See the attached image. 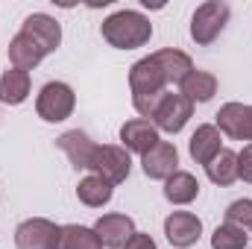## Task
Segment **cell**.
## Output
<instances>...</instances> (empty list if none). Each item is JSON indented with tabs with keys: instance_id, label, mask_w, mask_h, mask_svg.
<instances>
[{
	"instance_id": "ffe728a7",
	"label": "cell",
	"mask_w": 252,
	"mask_h": 249,
	"mask_svg": "<svg viewBox=\"0 0 252 249\" xmlns=\"http://www.w3.org/2000/svg\"><path fill=\"white\" fill-rule=\"evenodd\" d=\"M182 88V97H188L190 103H208L214 94H217V76L208 73V70H190V76L179 85Z\"/></svg>"
},
{
	"instance_id": "d6986e66",
	"label": "cell",
	"mask_w": 252,
	"mask_h": 249,
	"mask_svg": "<svg viewBox=\"0 0 252 249\" xmlns=\"http://www.w3.org/2000/svg\"><path fill=\"white\" fill-rule=\"evenodd\" d=\"M199 196V182L188 170H176L170 179H164V199L173 205H188Z\"/></svg>"
},
{
	"instance_id": "5b68a950",
	"label": "cell",
	"mask_w": 252,
	"mask_h": 249,
	"mask_svg": "<svg viewBox=\"0 0 252 249\" xmlns=\"http://www.w3.org/2000/svg\"><path fill=\"white\" fill-rule=\"evenodd\" d=\"M129 170H132V158L124 147L118 144H103L94 150V158H91V173L106 179L109 185H121L129 179Z\"/></svg>"
},
{
	"instance_id": "484cf974",
	"label": "cell",
	"mask_w": 252,
	"mask_h": 249,
	"mask_svg": "<svg viewBox=\"0 0 252 249\" xmlns=\"http://www.w3.org/2000/svg\"><path fill=\"white\" fill-rule=\"evenodd\" d=\"M238 179H244V182L252 185V144H247L238 153Z\"/></svg>"
},
{
	"instance_id": "e0dca14e",
	"label": "cell",
	"mask_w": 252,
	"mask_h": 249,
	"mask_svg": "<svg viewBox=\"0 0 252 249\" xmlns=\"http://www.w3.org/2000/svg\"><path fill=\"white\" fill-rule=\"evenodd\" d=\"M247 124H250V106L244 103H226L217 112V129L223 135H229L232 141H244L247 138Z\"/></svg>"
},
{
	"instance_id": "d4e9b609",
	"label": "cell",
	"mask_w": 252,
	"mask_h": 249,
	"mask_svg": "<svg viewBox=\"0 0 252 249\" xmlns=\"http://www.w3.org/2000/svg\"><path fill=\"white\" fill-rule=\"evenodd\" d=\"M226 223L250 232L252 229V199H235L229 208H226Z\"/></svg>"
},
{
	"instance_id": "8992f818",
	"label": "cell",
	"mask_w": 252,
	"mask_h": 249,
	"mask_svg": "<svg viewBox=\"0 0 252 249\" xmlns=\"http://www.w3.org/2000/svg\"><path fill=\"white\" fill-rule=\"evenodd\" d=\"M59 229L47 217H30L15 229V247L18 249H56L59 244Z\"/></svg>"
},
{
	"instance_id": "7c38bea8",
	"label": "cell",
	"mask_w": 252,
	"mask_h": 249,
	"mask_svg": "<svg viewBox=\"0 0 252 249\" xmlns=\"http://www.w3.org/2000/svg\"><path fill=\"white\" fill-rule=\"evenodd\" d=\"M121 141H124V150L126 153H150L161 138H158V129L153 121H144V118H135V121H126L121 126Z\"/></svg>"
},
{
	"instance_id": "603a6c76",
	"label": "cell",
	"mask_w": 252,
	"mask_h": 249,
	"mask_svg": "<svg viewBox=\"0 0 252 249\" xmlns=\"http://www.w3.org/2000/svg\"><path fill=\"white\" fill-rule=\"evenodd\" d=\"M56 249H103V244L94 235V229L67 223V226L59 229V244H56Z\"/></svg>"
},
{
	"instance_id": "4316f807",
	"label": "cell",
	"mask_w": 252,
	"mask_h": 249,
	"mask_svg": "<svg viewBox=\"0 0 252 249\" xmlns=\"http://www.w3.org/2000/svg\"><path fill=\"white\" fill-rule=\"evenodd\" d=\"M126 249H156V241L150 238V235H144V232H138L132 241H129V247Z\"/></svg>"
},
{
	"instance_id": "7a4b0ae2",
	"label": "cell",
	"mask_w": 252,
	"mask_h": 249,
	"mask_svg": "<svg viewBox=\"0 0 252 249\" xmlns=\"http://www.w3.org/2000/svg\"><path fill=\"white\" fill-rule=\"evenodd\" d=\"M100 32L115 50H135V47H144L150 41L153 24L147 15H141L135 9H121L100 24Z\"/></svg>"
},
{
	"instance_id": "9c48e42d",
	"label": "cell",
	"mask_w": 252,
	"mask_h": 249,
	"mask_svg": "<svg viewBox=\"0 0 252 249\" xmlns=\"http://www.w3.org/2000/svg\"><path fill=\"white\" fill-rule=\"evenodd\" d=\"M199 235H202V220L190 211H173L164 220V238L170 247L188 249L199 241Z\"/></svg>"
},
{
	"instance_id": "ba28073f",
	"label": "cell",
	"mask_w": 252,
	"mask_h": 249,
	"mask_svg": "<svg viewBox=\"0 0 252 249\" xmlns=\"http://www.w3.org/2000/svg\"><path fill=\"white\" fill-rule=\"evenodd\" d=\"M91 229H94V235L100 238V244L106 249H126L129 241L138 235L132 217H126V214H103Z\"/></svg>"
},
{
	"instance_id": "3957f363",
	"label": "cell",
	"mask_w": 252,
	"mask_h": 249,
	"mask_svg": "<svg viewBox=\"0 0 252 249\" xmlns=\"http://www.w3.org/2000/svg\"><path fill=\"white\" fill-rule=\"evenodd\" d=\"M229 15H232V9L223 0H205V3H199L196 12H193V18H190V38L199 47H208L226 30Z\"/></svg>"
},
{
	"instance_id": "9a60e30c",
	"label": "cell",
	"mask_w": 252,
	"mask_h": 249,
	"mask_svg": "<svg viewBox=\"0 0 252 249\" xmlns=\"http://www.w3.org/2000/svg\"><path fill=\"white\" fill-rule=\"evenodd\" d=\"M220 129L214 124H202V126H196V132L190 135V141H188V153H190V158L196 161V164H208L223 147H220Z\"/></svg>"
},
{
	"instance_id": "6da1fadb",
	"label": "cell",
	"mask_w": 252,
	"mask_h": 249,
	"mask_svg": "<svg viewBox=\"0 0 252 249\" xmlns=\"http://www.w3.org/2000/svg\"><path fill=\"white\" fill-rule=\"evenodd\" d=\"M129 88H132V106L135 112L150 121L161 103V97L167 94V79H164V70L158 67V62L153 56H144L129 67Z\"/></svg>"
},
{
	"instance_id": "30bf717a",
	"label": "cell",
	"mask_w": 252,
	"mask_h": 249,
	"mask_svg": "<svg viewBox=\"0 0 252 249\" xmlns=\"http://www.w3.org/2000/svg\"><path fill=\"white\" fill-rule=\"evenodd\" d=\"M141 167H144V173L150 179L164 182V179H170L179 170V153H176V147L170 141H158L150 153L141 156Z\"/></svg>"
},
{
	"instance_id": "5bb4252c",
	"label": "cell",
	"mask_w": 252,
	"mask_h": 249,
	"mask_svg": "<svg viewBox=\"0 0 252 249\" xmlns=\"http://www.w3.org/2000/svg\"><path fill=\"white\" fill-rule=\"evenodd\" d=\"M24 32H30L47 53H53L59 44H62V27H59V21L53 18V15H44V12H32L27 21H24V27H21Z\"/></svg>"
},
{
	"instance_id": "52a82bcc",
	"label": "cell",
	"mask_w": 252,
	"mask_h": 249,
	"mask_svg": "<svg viewBox=\"0 0 252 249\" xmlns=\"http://www.w3.org/2000/svg\"><path fill=\"white\" fill-rule=\"evenodd\" d=\"M190 115H193V103H190L188 97H182V94H164L161 103H158V109H156V115H153V124H156L158 132L176 135V132L185 129Z\"/></svg>"
},
{
	"instance_id": "ac0fdd59",
	"label": "cell",
	"mask_w": 252,
	"mask_h": 249,
	"mask_svg": "<svg viewBox=\"0 0 252 249\" xmlns=\"http://www.w3.org/2000/svg\"><path fill=\"white\" fill-rule=\"evenodd\" d=\"M30 70H21V67H12L0 76V103L6 106H21L27 97H30Z\"/></svg>"
},
{
	"instance_id": "277c9868",
	"label": "cell",
	"mask_w": 252,
	"mask_h": 249,
	"mask_svg": "<svg viewBox=\"0 0 252 249\" xmlns=\"http://www.w3.org/2000/svg\"><path fill=\"white\" fill-rule=\"evenodd\" d=\"M73 106H76V94L67 82H47L38 97H35V112L41 121L47 124H62L73 115Z\"/></svg>"
},
{
	"instance_id": "8fae6325",
	"label": "cell",
	"mask_w": 252,
	"mask_h": 249,
	"mask_svg": "<svg viewBox=\"0 0 252 249\" xmlns=\"http://www.w3.org/2000/svg\"><path fill=\"white\" fill-rule=\"evenodd\" d=\"M56 147L70 158V164H73L76 170H91V158H94L97 144L88 138V132H82V129H67V132H62V135L56 138Z\"/></svg>"
},
{
	"instance_id": "7402d4cb",
	"label": "cell",
	"mask_w": 252,
	"mask_h": 249,
	"mask_svg": "<svg viewBox=\"0 0 252 249\" xmlns=\"http://www.w3.org/2000/svg\"><path fill=\"white\" fill-rule=\"evenodd\" d=\"M205 173H208V179L214 182V185L226 187L232 185L235 179H238V153H232V150H220L208 164H205Z\"/></svg>"
},
{
	"instance_id": "44dd1931",
	"label": "cell",
	"mask_w": 252,
	"mask_h": 249,
	"mask_svg": "<svg viewBox=\"0 0 252 249\" xmlns=\"http://www.w3.org/2000/svg\"><path fill=\"white\" fill-rule=\"evenodd\" d=\"M112 193H115V187L109 185L106 179L94 176V173L85 176V179H79V185H76V196H79V202L88 205V208H103V205H109Z\"/></svg>"
},
{
	"instance_id": "cb8c5ba5",
	"label": "cell",
	"mask_w": 252,
	"mask_h": 249,
	"mask_svg": "<svg viewBox=\"0 0 252 249\" xmlns=\"http://www.w3.org/2000/svg\"><path fill=\"white\" fill-rule=\"evenodd\" d=\"M211 249H247V232L232 223H223L211 235Z\"/></svg>"
},
{
	"instance_id": "4fadbf2b",
	"label": "cell",
	"mask_w": 252,
	"mask_h": 249,
	"mask_svg": "<svg viewBox=\"0 0 252 249\" xmlns=\"http://www.w3.org/2000/svg\"><path fill=\"white\" fill-rule=\"evenodd\" d=\"M44 56H50L30 32H18L12 41H9V62L12 67H21V70H32V67H38Z\"/></svg>"
},
{
	"instance_id": "2e32d148",
	"label": "cell",
	"mask_w": 252,
	"mask_h": 249,
	"mask_svg": "<svg viewBox=\"0 0 252 249\" xmlns=\"http://www.w3.org/2000/svg\"><path fill=\"white\" fill-rule=\"evenodd\" d=\"M153 59H156L158 67L164 70L167 85H182V82L190 76V70H193L190 56L188 53H182V50H176V47H164V50L153 53Z\"/></svg>"
}]
</instances>
